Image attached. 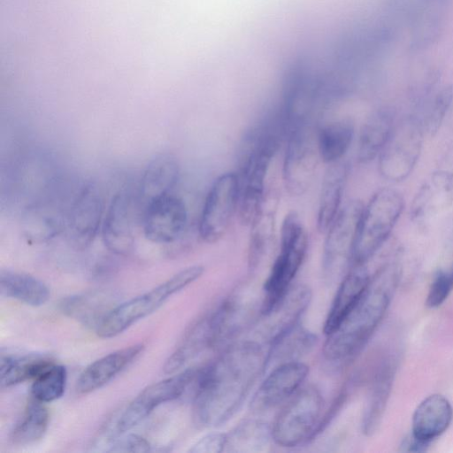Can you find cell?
<instances>
[{"instance_id":"19","label":"cell","mask_w":453,"mask_h":453,"mask_svg":"<svg viewBox=\"0 0 453 453\" xmlns=\"http://www.w3.org/2000/svg\"><path fill=\"white\" fill-rule=\"evenodd\" d=\"M453 418L449 401L441 394L426 397L415 409L411 419V434L418 439L431 443L442 434Z\"/></svg>"},{"instance_id":"5","label":"cell","mask_w":453,"mask_h":453,"mask_svg":"<svg viewBox=\"0 0 453 453\" xmlns=\"http://www.w3.org/2000/svg\"><path fill=\"white\" fill-rule=\"evenodd\" d=\"M203 272V265L188 266L158 286L116 305L99 322L96 327V334L108 339L123 333L159 309L173 295L199 279Z\"/></svg>"},{"instance_id":"29","label":"cell","mask_w":453,"mask_h":453,"mask_svg":"<svg viewBox=\"0 0 453 453\" xmlns=\"http://www.w3.org/2000/svg\"><path fill=\"white\" fill-rule=\"evenodd\" d=\"M354 137V125L349 119H340L321 126L317 130L320 158L326 164L342 160Z\"/></svg>"},{"instance_id":"2","label":"cell","mask_w":453,"mask_h":453,"mask_svg":"<svg viewBox=\"0 0 453 453\" xmlns=\"http://www.w3.org/2000/svg\"><path fill=\"white\" fill-rule=\"evenodd\" d=\"M399 277V266L390 264L371 279L368 288L353 310L326 335L323 356L327 361L346 360L364 347L382 320Z\"/></svg>"},{"instance_id":"38","label":"cell","mask_w":453,"mask_h":453,"mask_svg":"<svg viewBox=\"0 0 453 453\" xmlns=\"http://www.w3.org/2000/svg\"><path fill=\"white\" fill-rule=\"evenodd\" d=\"M429 445V442L421 441L411 434L403 439L400 450L403 452H424L427 450Z\"/></svg>"},{"instance_id":"20","label":"cell","mask_w":453,"mask_h":453,"mask_svg":"<svg viewBox=\"0 0 453 453\" xmlns=\"http://www.w3.org/2000/svg\"><path fill=\"white\" fill-rule=\"evenodd\" d=\"M277 204L276 191L270 187L261 210L250 226L248 260L251 268H256L264 260L273 245Z\"/></svg>"},{"instance_id":"21","label":"cell","mask_w":453,"mask_h":453,"mask_svg":"<svg viewBox=\"0 0 453 453\" xmlns=\"http://www.w3.org/2000/svg\"><path fill=\"white\" fill-rule=\"evenodd\" d=\"M179 175L180 167L174 156L169 153L156 155L148 163L141 180L139 197L142 207L154 199L171 194Z\"/></svg>"},{"instance_id":"15","label":"cell","mask_w":453,"mask_h":453,"mask_svg":"<svg viewBox=\"0 0 453 453\" xmlns=\"http://www.w3.org/2000/svg\"><path fill=\"white\" fill-rule=\"evenodd\" d=\"M135 205L132 195L119 191L111 199L102 224L105 247L116 255L127 256L134 246Z\"/></svg>"},{"instance_id":"8","label":"cell","mask_w":453,"mask_h":453,"mask_svg":"<svg viewBox=\"0 0 453 453\" xmlns=\"http://www.w3.org/2000/svg\"><path fill=\"white\" fill-rule=\"evenodd\" d=\"M321 160L317 131L305 119L288 127L282 179L291 196L304 194L311 187Z\"/></svg>"},{"instance_id":"22","label":"cell","mask_w":453,"mask_h":453,"mask_svg":"<svg viewBox=\"0 0 453 453\" xmlns=\"http://www.w3.org/2000/svg\"><path fill=\"white\" fill-rule=\"evenodd\" d=\"M453 203V174L434 173L417 193L411 206V217L421 221L440 213Z\"/></svg>"},{"instance_id":"14","label":"cell","mask_w":453,"mask_h":453,"mask_svg":"<svg viewBox=\"0 0 453 453\" xmlns=\"http://www.w3.org/2000/svg\"><path fill=\"white\" fill-rule=\"evenodd\" d=\"M309 372V367L298 361L277 365L260 384L250 403L254 412L273 409L298 391Z\"/></svg>"},{"instance_id":"9","label":"cell","mask_w":453,"mask_h":453,"mask_svg":"<svg viewBox=\"0 0 453 453\" xmlns=\"http://www.w3.org/2000/svg\"><path fill=\"white\" fill-rule=\"evenodd\" d=\"M198 369L189 368L181 372L155 382L144 388L117 418L112 428L100 441L105 446L117 436L127 433L162 403L180 397L196 380Z\"/></svg>"},{"instance_id":"26","label":"cell","mask_w":453,"mask_h":453,"mask_svg":"<svg viewBox=\"0 0 453 453\" xmlns=\"http://www.w3.org/2000/svg\"><path fill=\"white\" fill-rule=\"evenodd\" d=\"M394 114L388 110H379L368 117L361 130L357 158L369 163L380 155L394 128Z\"/></svg>"},{"instance_id":"18","label":"cell","mask_w":453,"mask_h":453,"mask_svg":"<svg viewBox=\"0 0 453 453\" xmlns=\"http://www.w3.org/2000/svg\"><path fill=\"white\" fill-rule=\"evenodd\" d=\"M371 276L365 265H352L343 276L326 318L323 331L332 333L353 310L368 288Z\"/></svg>"},{"instance_id":"25","label":"cell","mask_w":453,"mask_h":453,"mask_svg":"<svg viewBox=\"0 0 453 453\" xmlns=\"http://www.w3.org/2000/svg\"><path fill=\"white\" fill-rule=\"evenodd\" d=\"M317 337L306 329L301 321L288 326L274 336L268 343V365L298 360L316 344Z\"/></svg>"},{"instance_id":"34","label":"cell","mask_w":453,"mask_h":453,"mask_svg":"<svg viewBox=\"0 0 453 453\" xmlns=\"http://www.w3.org/2000/svg\"><path fill=\"white\" fill-rule=\"evenodd\" d=\"M453 289V280L448 271H438L430 285L426 305L436 308L441 305Z\"/></svg>"},{"instance_id":"16","label":"cell","mask_w":453,"mask_h":453,"mask_svg":"<svg viewBox=\"0 0 453 453\" xmlns=\"http://www.w3.org/2000/svg\"><path fill=\"white\" fill-rule=\"evenodd\" d=\"M104 197L94 183L81 190L72 206L68 227L71 240L78 248L90 245L102 228Z\"/></svg>"},{"instance_id":"24","label":"cell","mask_w":453,"mask_h":453,"mask_svg":"<svg viewBox=\"0 0 453 453\" xmlns=\"http://www.w3.org/2000/svg\"><path fill=\"white\" fill-rule=\"evenodd\" d=\"M348 165L343 160L329 164L321 183L317 227L326 233L341 210L342 198L348 176Z\"/></svg>"},{"instance_id":"1","label":"cell","mask_w":453,"mask_h":453,"mask_svg":"<svg viewBox=\"0 0 453 453\" xmlns=\"http://www.w3.org/2000/svg\"><path fill=\"white\" fill-rule=\"evenodd\" d=\"M268 365V351L257 342L232 344L212 362L198 369L193 418L201 427L226 422L241 407Z\"/></svg>"},{"instance_id":"27","label":"cell","mask_w":453,"mask_h":453,"mask_svg":"<svg viewBox=\"0 0 453 453\" xmlns=\"http://www.w3.org/2000/svg\"><path fill=\"white\" fill-rule=\"evenodd\" d=\"M0 291L4 296L31 306H41L50 298V289L43 281L12 270H1Z\"/></svg>"},{"instance_id":"10","label":"cell","mask_w":453,"mask_h":453,"mask_svg":"<svg viewBox=\"0 0 453 453\" xmlns=\"http://www.w3.org/2000/svg\"><path fill=\"white\" fill-rule=\"evenodd\" d=\"M239 180L237 173L219 175L212 183L200 216L198 234L208 243L221 240L238 213Z\"/></svg>"},{"instance_id":"4","label":"cell","mask_w":453,"mask_h":453,"mask_svg":"<svg viewBox=\"0 0 453 453\" xmlns=\"http://www.w3.org/2000/svg\"><path fill=\"white\" fill-rule=\"evenodd\" d=\"M280 237V252L263 286V316L273 311L285 297L305 257L308 236L296 212L285 216Z\"/></svg>"},{"instance_id":"17","label":"cell","mask_w":453,"mask_h":453,"mask_svg":"<svg viewBox=\"0 0 453 453\" xmlns=\"http://www.w3.org/2000/svg\"><path fill=\"white\" fill-rule=\"evenodd\" d=\"M144 345L134 344L109 353L88 365L76 381V391L91 393L110 382L142 352Z\"/></svg>"},{"instance_id":"37","label":"cell","mask_w":453,"mask_h":453,"mask_svg":"<svg viewBox=\"0 0 453 453\" xmlns=\"http://www.w3.org/2000/svg\"><path fill=\"white\" fill-rule=\"evenodd\" d=\"M226 434L210 433L196 441L188 449L192 453H219L225 450Z\"/></svg>"},{"instance_id":"36","label":"cell","mask_w":453,"mask_h":453,"mask_svg":"<svg viewBox=\"0 0 453 453\" xmlns=\"http://www.w3.org/2000/svg\"><path fill=\"white\" fill-rule=\"evenodd\" d=\"M452 101L449 90L442 92L435 100L431 111L427 113L424 127L430 134H434L441 125Z\"/></svg>"},{"instance_id":"13","label":"cell","mask_w":453,"mask_h":453,"mask_svg":"<svg viewBox=\"0 0 453 453\" xmlns=\"http://www.w3.org/2000/svg\"><path fill=\"white\" fill-rule=\"evenodd\" d=\"M144 236L149 241L168 244L179 240L188 225V211L181 198L171 194L152 200L142 207Z\"/></svg>"},{"instance_id":"6","label":"cell","mask_w":453,"mask_h":453,"mask_svg":"<svg viewBox=\"0 0 453 453\" xmlns=\"http://www.w3.org/2000/svg\"><path fill=\"white\" fill-rule=\"evenodd\" d=\"M403 205L402 195L391 188H382L372 196L363 209L350 266L364 265L377 253L389 237Z\"/></svg>"},{"instance_id":"30","label":"cell","mask_w":453,"mask_h":453,"mask_svg":"<svg viewBox=\"0 0 453 453\" xmlns=\"http://www.w3.org/2000/svg\"><path fill=\"white\" fill-rule=\"evenodd\" d=\"M0 365L1 388H10L27 380H34L52 360L42 354L2 355Z\"/></svg>"},{"instance_id":"3","label":"cell","mask_w":453,"mask_h":453,"mask_svg":"<svg viewBox=\"0 0 453 453\" xmlns=\"http://www.w3.org/2000/svg\"><path fill=\"white\" fill-rule=\"evenodd\" d=\"M279 127L265 126L244 141L239 161V203L241 222L250 226L265 202L270 184L268 174L280 144Z\"/></svg>"},{"instance_id":"7","label":"cell","mask_w":453,"mask_h":453,"mask_svg":"<svg viewBox=\"0 0 453 453\" xmlns=\"http://www.w3.org/2000/svg\"><path fill=\"white\" fill-rule=\"evenodd\" d=\"M323 398L314 386L299 389L284 405L272 426L273 441L286 448L314 437L319 426Z\"/></svg>"},{"instance_id":"23","label":"cell","mask_w":453,"mask_h":453,"mask_svg":"<svg viewBox=\"0 0 453 453\" xmlns=\"http://www.w3.org/2000/svg\"><path fill=\"white\" fill-rule=\"evenodd\" d=\"M396 370L395 357L386 358L378 368L362 417V432L372 435L379 428L393 385Z\"/></svg>"},{"instance_id":"11","label":"cell","mask_w":453,"mask_h":453,"mask_svg":"<svg viewBox=\"0 0 453 453\" xmlns=\"http://www.w3.org/2000/svg\"><path fill=\"white\" fill-rule=\"evenodd\" d=\"M364 204L358 200L348 202L326 232L322 267L325 276L332 280L351 265L352 253L357 239Z\"/></svg>"},{"instance_id":"28","label":"cell","mask_w":453,"mask_h":453,"mask_svg":"<svg viewBox=\"0 0 453 453\" xmlns=\"http://www.w3.org/2000/svg\"><path fill=\"white\" fill-rule=\"evenodd\" d=\"M226 434V452H262L273 441L272 426L260 419L243 420Z\"/></svg>"},{"instance_id":"32","label":"cell","mask_w":453,"mask_h":453,"mask_svg":"<svg viewBox=\"0 0 453 453\" xmlns=\"http://www.w3.org/2000/svg\"><path fill=\"white\" fill-rule=\"evenodd\" d=\"M66 381L65 367L53 363L33 380L32 396L43 403L56 401L65 393Z\"/></svg>"},{"instance_id":"33","label":"cell","mask_w":453,"mask_h":453,"mask_svg":"<svg viewBox=\"0 0 453 453\" xmlns=\"http://www.w3.org/2000/svg\"><path fill=\"white\" fill-rule=\"evenodd\" d=\"M98 296H75L61 303L62 311L84 324L97 326L102 319L111 311L104 310V304Z\"/></svg>"},{"instance_id":"12","label":"cell","mask_w":453,"mask_h":453,"mask_svg":"<svg viewBox=\"0 0 453 453\" xmlns=\"http://www.w3.org/2000/svg\"><path fill=\"white\" fill-rule=\"evenodd\" d=\"M422 146L421 127L409 119L395 126L380 153V173L388 180H404L416 165Z\"/></svg>"},{"instance_id":"31","label":"cell","mask_w":453,"mask_h":453,"mask_svg":"<svg viewBox=\"0 0 453 453\" xmlns=\"http://www.w3.org/2000/svg\"><path fill=\"white\" fill-rule=\"evenodd\" d=\"M50 415L43 403L33 398L22 417L11 432L10 440L14 445L25 446L42 439L49 426Z\"/></svg>"},{"instance_id":"35","label":"cell","mask_w":453,"mask_h":453,"mask_svg":"<svg viewBox=\"0 0 453 453\" xmlns=\"http://www.w3.org/2000/svg\"><path fill=\"white\" fill-rule=\"evenodd\" d=\"M150 443L143 437L134 434H122L114 438L106 447L110 452H148Z\"/></svg>"}]
</instances>
